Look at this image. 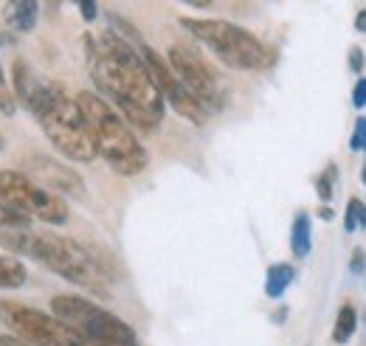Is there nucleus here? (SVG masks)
Returning <instances> with one entry per match:
<instances>
[{
  "instance_id": "1",
  "label": "nucleus",
  "mask_w": 366,
  "mask_h": 346,
  "mask_svg": "<svg viewBox=\"0 0 366 346\" xmlns=\"http://www.w3.org/2000/svg\"><path fill=\"white\" fill-rule=\"evenodd\" d=\"M85 56L93 85L99 96L133 127L141 132H155L164 122L167 104L152 82L141 54L133 43L122 40L110 29L99 37L85 34Z\"/></svg>"
},
{
  "instance_id": "2",
  "label": "nucleus",
  "mask_w": 366,
  "mask_h": 346,
  "mask_svg": "<svg viewBox=\"0 0 366 346\" xmlns=\"http://www.w3.org/2000/svg\"><path fill=\"white\" fill-rule=\"evenodd\" d=\"M11 90L17 104H23L37 119V124L43 127L46 138L59 155L79 164H91L96 158L82 110L76 99L68 96V90L59 82L34 71L26 59H17L11 71Z\"/></svg>"
},
{
  "instance_id": "3",
  "label": "nucleus",
  "mask_w": 366,
  "mask_h": 346,
  "mask_svg": "<svg viewBox=\"0 0 366 346\" xmlns=\"http://www.w3.org/2000/svg\"><path fill=\"white\" fill-rule=\"evenodd\" d=\"M0 248L11 251L14 257H29L34 262H43L51 273L62 276L65 282L88 290L91 296L110 299L113 290V265L104 262V257L79 239L46 234V231H0Z\"/></svg>"
},
{
  "instance_id": "4",
  "label": "nucleus",
  "mask_w": 366,
  "mask_h": 346,
  "mask_svg": "<svg viewBox=\"0 0 366 346\" xmlns=\"http://www.w3.org/2000/svg\"><path fill=\"white\" fill-rule=\"evenodd\" d=\"M74 99L88 124L96 158H102L122 177H136L144 172L149 164V155H147L144 144L136 138L133 127L93 90H79Z\"/></svg>"
},
{
  "instance_id": "5",
  "label": "nucleus",
  "mask_w": 366,
  "mask_h": 346,
  "mask_svg": "<svg viewBox=\"0 0 366 346\" xmlns=\"http://www.w3.org/2000/svg\"><path fill=\"white\" fill-rule=\"evenodd\" d=\"M181 26L203 43L226 68L234 71H262L271 65V54L257 34L248 29L231 23V20H214V17H181Z\"/></svg>"
},
{
  "instance_id": "6",
  "label": "nucleus",
  "mask_w": 366,
  "mask_h": 346,
  "mask_svg": "<svg viewBox=\"0 0 366 346\" xmlns=\"http://www.w3.org/2000/svg\"><path fill=\"white\" fill-rule=\"evenodd\" d=\"M51 315L68 324L85 341V346H138L136 330L124 318L113 315L110 310L99 307L85 296L59 293L51 299Z\"/></svg>"
},
{
  "instance_id": "7",
  "label": "nucleus",
  "mask_w": 366,
  "mask_h": 346,
  "mask_svg": "<svg viewBox=\"0 0 366 346\" xmlns=\"http://www.w3.org/2000/svg\"><path fill=\"white\" fill-rule=\"evenodd\" d=\"M0 324L29 346H85V341L56 315L29 304L0 299Z\"/></svg>"
},
{
  "instance_id": "8",
  "label": "nucleus",
  "mask_w": 366,
  "mask_h": 346,
  "mask_svg": "<svg viewBox=\"0 0 366 346\" xmlns=\"http://www.w3.org/2000/svg\"><path fill=\"white\" fill-rule=\"evenodd\" d=\"M0 203L11 206L29 219H43L51 225H65L71 217L65 197L43 189L17 169H0Z\"/></svg>"
},
{
  "instance_id": "9",
  "label": "nucleus",
  "mask_w": 366,
  "mask_h": 346,
  "mask_svg": "<svg viewBox=\"0 0 366 346\" xmlns=\"http://www.w3.org/2000/svg\"><path fill=\"white\" fill-rule=\"evenodd\" d=\"M172 68V74L178 76L181 82L209 113L212 110H223L226 104V96H223V87L217 82V74L209 68V62H203V56L192 48V45L175 43L169 45L167 56H164Z\"/></svg>"
},
{
  "instance_id": "10",
  "label": "nucleus",
  "mask_w": 366,
  "mask_h": 346,
  "mask_svg": "<svg viewBox=\"0 0 366 346\" xmlns=\"http://www.w3.org/2000/svg\"><path fill=\"white\" fill-rule=\"evenodd\" d=\"M138 54H141V59H144V65H147V71H149L155 87H158L164 104H169L181 119L192 122L194 127H203V124L209 122V110L178 82V76L172 74L169 62H167L155 48H149V45H144V43L138 45Z\"/></svg>"
},
{
  "instance_id": "11",
  "label": "nucleus",
  "mask_w": 366,
  "mask_h": 346,
  "mask_svg": "<svg viewBox=\"0 0 366 346\" xmlns=\"http://www.w3.org/2000/svg\"><path fill=\"white\" fill-rule=\"evenodd\" d=\"M23 174L31 177L34 183H40L43 189L54 192V194H65V197H88V186L79 177L76 169H71L68 164L51 158V155H40V152H29L20 158Z\"/></svg>"
},
{
  "instance_id": "12",
  "label": "nucleus",
  "mask_w": 366,
  "mask_h": 346,
  "mask_svg": "<svg viewBox=\"0 0 366 346\" xmlns=\"http://www.w3.org/2000/svg\"><path fill=\"white\" fill-rule=\"evenodd\" d=\"M313 251V219L307 212H299L290 225V254L296 260H307Z\"/></svg>"
},
{
  "instance_id": "13",
  "label": "nucleus",
  "mask_w": 366,
  "mask_h": 346,
  "mask_svg": "<svg viewBox=\"0 0 366 346\" xmlns=\"http://www.w3.org/2000/svg\"><path fill=\"white\" fill-rule=\"evenodd\" d=\"M293 279H296V267L293 265H287V262L271 265L268 273H265V296L268 299H282L287 293V287L293 285Z\"/></svg>"
},
{
  "instance_id": "14",
  "label": "nucleus",
  "mask_w": 366,
  "mask_h": 346,
  "mask_svg": "<svg viewBox=\"0 0 366 346\" xmlns=\"http://www.w3.org/2000/svg\"><path fill=\"white\" fill-rule=\"evenodd\" d=\"M37 17H40V6H37V3H31V0H17V3L9 6V17H6V20H9V26H11L14 31L29 34V31H34Z\"/></svg>"
},
{
  "instance_id": "15",
  "label": "nucleus",
  "mask_w": 366,
  "mask_h": 346,
  "mask_svg": "<svg viewBox=\"0 0 366 346\" xmlns=\"http://www.w3.org/2000/svg\"><path fill=\"white\" fill-rule=\"evenodd\" d=\"M29 279L26 265L11 257V254H0V290H17L23 287Z\"/></svg>"
},
{
  "instance_id": "16",
  "label": "nucleus",
  "mask_w": 366,
  "mask_h": 346,
  "mask_svg": "<svg viewBox=\"0 0 366 346\" xmlns=\"http://www.w3.org/2000/svg\"><path fill=\"white\" fill-rule=\"evenodd\" d=\"M355 330H358V310L350 302L341 304V310L335 315V327H332V344L338 346L350 344L352 335H355Z\"/></svg>"
},
{
  "instance_id": "17",
  "label": "nucleus",
  "mask_w": 366,
  "mask_h": 346,
  "mask_svg": "<svg viewBox=\"0 0 366 346\" xmlns=\"http://www.w3.org/2000/svg\"><path fill=\"white\" fill-rule=\"evenodd\" d=\"M335 180H338V167L335 164H327L324 172L316 177V192H319L321 203H330L332 194H335Z\"/></svg>"
},
{
  "instance_id": "18",
  "label": "nucleus",
  "mask_w": 366,
  "mask_h": 346,
  "mask_svg": "<svg viewBox=\"0 0 366 346\" xmlns=\"http://www.w3.org/2000/svg\"><path fill=\"white\" fill-rule=\"evenodd\" d=\"M29 225H31L29 217L14 212V209L6 206V203H0V231H23V228H29Z\"/></svg>"
},
{
  "instance_id": "19",
  "label": "nucleus",
  "mask_w": 366,
  "mask_h": 346,
  "mask_svg": "<svg viewBox=\"0 0 366 346\" xmlns=\"http://www.w3.org/2000/svg\"><path fill=\"white\" fill-rule=\"evenodd\" d=\"M17 110V99H14V90L9 85V76L3 71V62H0V113L11 116Z\"/></svg>"
},
{
  "instance_id": "20",
  "label": "nucleus",
  "mask_w": 366,
  "mask_h": 346,
  "mask_svg": "<svg viewBox=\"0 0 366 346\" xmlns=\"http://www.w3.org/2000/svg\"><path fill=\"white\" fill-rule=\"evenodd\" d=\"M350 149L352 152H366V116H358L352 135H350Z\"/></svg>"
},
{
  "instance_id": "21",
  "label": "nucleus",
  "mask_w": 366,
  "mask_h": 346,
  "mask_svg": "<svg viewBox=\"0 0 366 346\" xmlns=\"http://www.w3.org/2000/svg\"><path fill=\"white\" fill-rule=\"evenodd\" d=\"M344 231H347V234H355V231H358V197H350V203H347V212H344Z\"/></svg>"
},
{
  "instance_id": "22",
  "label": "nucleus",
  "mask_w": 366,
  "mask_h": 346,
  "mask_svg": "<svg viewBox=\"0 0 366 346\" xmlns=\"http://www.w3.org/2000/svg\"><path fill=\"white\" fill-rule=\"evenodd\" d=\"M347 59H350V71H352V74H361V71H364L366 54H364V48H361V45H352V48H350V54H347Z\"/></svg>"
},
{
  "instance_id": "23",
  "label": "nucleus",
  "mask_w": 366,
  "mask_h": 346,
  "mask_svg": "<svg viewBox=\"0 0 366 346\" xmlns=\"http://www.w3.org/2000/svg\"><path fill=\"white\" fill-rule=\"evenodd\" d=\"M352 107L364 110L366 107V76H358V82L352 87Z\"/></svg>"
},
{
  "instance_id": "24",
  "label": "nucleus",
  "mask_w": 366,
  "mask_h": 346,
  "mask_svg": "<svg viewBox=\"0 0 366 346\" xmlns=\"http://www.w3.org/2000/svg\"><path fill=\"white\" fill-rule=\"evenodd\" d=\"M76 9H79V14H82V20H85V23H93V20L99 17V11H102V9H99V3H93V0H79V6H76Z\"/></svg>"
},
{
  "instance_id": "25",
  "label": "nucleus",
  "mask_w": 366,
  "mask_h": 346,
  "mask_svg": "<svg viewBox=\"0 0 366 346\" xmlns=\"http://www.w3.org/2000/svg\"><path fill=\"white\" fill-rule=\"evenodd\" d=\"M366 270V251L364 248H352V257H350V273H364Z\"/></svg>"
},
{
  "instance_id": "26",
  "label": "nucleus",
  "mask_w": 366,
  "mask_h": 346,
  "mask_svg": "<svg viewBox=\"0 0 366 346\" xmlns=\"http://www.w3.org/2000/svg\"><path fill=\"white\" fill-rule=\"evenodd\" d=\"M0 346H29V344H23L20 338H14L11 332H3V335H0Z\"/></svg>"
},
{
  "instance_id": "27",
  "label": "nucleus",
  "mask_w": 366,
  "mask_h": 346,
  "mask_svg": "<svg viewBox=\"0 0 366 346\" xmlns=\"http://www.w3.org/2000/svg\"><path fill=\"white\" fill-rule=\"evenodd\" d=\"M355 31H358V34H366V9H361V11L355 14Z\"/></svg>"
},
{
  "instance_id": "28",
  "label": "nucleus",
  "mask_w": 366,
  "mask_h": 346,
  "mask_svg": "<svg viewBox=\"0 0 366 346\" xmlns=\"http://www.w3.org/2000/svg\"><path fill=\"white\" fill-rule=\"evenodd\" d=\"M358 228L366 231V203L364 200H358Z\"/></svg>"
},
{
  "instance_id": "29",
  "label": "nucleus",
  "mask_w": 366,
  "mask_h": 346,
  "mask_svg": "<svg viewBox=\"0 0 366 346\" xmlns=\"http://www.w3.org/2000/svg\"><path fill=\"white\" fill-rule=\"evenodd\" d=\"M319 217H321V219H327V222H330V219H335V212H332L330 206H321V209H319Z\"/></svg>"
},
{
  "instance_id": "30",
  "label": "nucleus",
  "mask_w": 366,
  "mask_h": 346,
  "mask_svg": "<svg viewBox=\"0 0 366 346\" xmlns=\"http://www.w3.org/2000/svg\"><path fill=\"white\" fill-rule=\"evenodd\" d=\"M285 318H287V307H279V312L274 315V321H276V324H282Z\"/></svg>"
},
{
  "instance_id": "31",
  "label": "nucleus",
  "mask_w": 366,
  "mask_h": 346,
  "mask_svg": "<svg viewBox=\"0 0 366 346\" xmlns=\"http://www.w3.org/2000/svg\"><path fill=\"white\" fill-rule=\"evenodd\" d=\"M361 183H364V189H366V161H364V167H361Z\"/></svg>"
},
{
  "instance_id": "32",
  "label": "nucleus",
  "mask_w": 366,
  "mask_h": 346,
  "mask_svg": "<svg viewBox=\"0 0 366 346\" xmlns=\"http://www.w3.org/2000/svg\"><path fill=\"white\" fill-rule=\"evenodd\" d=\"M3 144H6V141H3V132H0V149H3Z\"/></svg>"
}]
</instances>
